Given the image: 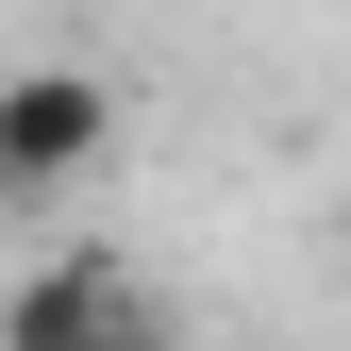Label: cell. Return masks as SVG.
<instances>
[{
  "label": "cell",
  "mask_w": 351,
  "mask_h": 351,
  "mask_svg": "<svg viewBox=\"0 0 351 351\" xmlns=\"http://www.w3.org/2000/svg\"><path fill=\"white\" fill-rule=\"evenodd\" d=\"M101 151H117V84H101V67H67V51L0 67V184H17V201L84 184Z\"/></svg>",
  "instance_id": "cell-1"
},
{
  "label": "cell",
  "mask_w": 351,
  "mask_h": 351,
  "mask_svg": "<svg viewBox=\"0 0 351 351\" xmlns=\"http://www.w3.org/2000/svg\"><path fill=\"white\" fill-rule=\"evenodd\" d=\"M0 351H167V335L134 318V285H117L101 251H67V268H34L0 301Z\"/></svg>",
  "instance_id": "cell-2"
},
{
  "label": "cell",
  "mask_w": 351,
  "mask_h": 351,
  "mask_svg": "<svg viewBox=\"0 0 351 351\" xmlns=\"http://www.w3.org/2000/svg\"><path fill=\"white\" fill-rule=\"evenodd\" d=\"M0 217H17V184H0Z\"/></svg>",
  "instance_id": "cell-3"
}]
</instances>
